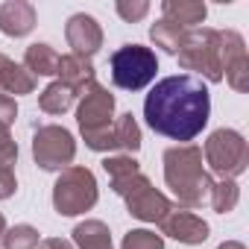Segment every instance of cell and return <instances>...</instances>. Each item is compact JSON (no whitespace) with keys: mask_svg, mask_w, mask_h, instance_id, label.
<instances>
[{"mask_svg":"<svg viewBox=\"0 0 249 249\" xmlns=\"http://www.w3.org/2000/svg\"><path fill=\"white\" fill-rule=\"evenodd\" d=\"M208 114H211L208 88L202 85V79L191 73L164 76L144 100V117L150 129L179 144L194 141L205 129Z\"/></svg>","mask_w":249,"mask_h":249,"instance_id":"6da1fadb","label":"cell"},{"mask_svg":"<svg viewBox=\"0 0 249 249\" xmlns=\"http://www.w3.org/2000/svg\"><path fill=\"white\" fill-rule=\"evenodd\" d=\"M164 182L185 208L205 205L214 188L208 170L202 167V150L194 144H179L164 153Z\"/></svg>","mask_w":249,"mask_h":249,"instance_id":"7a4b0ae2","label":"cell"},{"mask_svg":"<svg viewBox=\"0 0 249 249\" xmlns=\"http://www.w3.org/2000/svg\"><path fill=\"white\" fill-rule=\"evenodd\" d=\"M82 103H79V111H76V120H79V129L85 135V144L97 153H106V150H117V132H114V97L91 82L82 94Z\"/></svg>","mask_w":249,"mask_h":249,"instance_id":"3957f363","label":"cell"},{"mask_svg":"<svg viewBox=\"0 0 249 249\" xmlns=\"http://www.w3.org/2000/svg\"><path fill=\"white\" fill-rule=\"evenodd\" d=\"M176 56H179V65L185 71H196L208 82H220L223 79V41H220V30H211V27L191 30L185 36V41H182Z\"/></svg>","mask_w":249,"mask_h":249,"instance_id":"277c9868","label":"cell"},{"mask_svg":"<svg viewBox=\"0 0 249 249\" xmlns=\"http://www.w3.org/2000/svg\"><path fill=\"white\" fill-rule=\"evenodd\" d=\"M111 82L123 91H141L147 88L159 73V59L144 44H123L108 59Z\"/></svg>","mask_w":249,"mask_h":249,"instance_id":"5b68a950","label":"cell"},{"mask_svg":"<svg viewBox=\"0 0 249 249\" xmlns=\"http://www.w3.org/2000/svg\"><path fill=\"white\" fill-rule=\"evenodd\" d=\"M114 194L126 199V208L132 217L144 220V223H161L170 211H173V202L153 188V182L138 170L132 176H123V179H114L111 182Z\"/></svg>","mask_w":249,"mask_h":249,"instance_id":"8992f818","label":"cell"},{"mask_svg":"<svg viewBox=\"0 0 249 249\" xmlns=\"http://www.w3.org/2000/svg\"><path fill=\"white\" fill-rule=\"evenodd\" d=\"M97 202V179L88 167H65L53 185V208L62 217L85 214Z\"/></svg>","mask_w":249,"mask_h":249,"instance_id":"52a82bcc","label":"cell"},{"mask_svg":"<svg viewBox=\"0 0 249 249\" xmlns=\"http://www.w3.org/2000/svg\"><path fill=\"white\" fill-rule=\"evenodd\" d=\"M208 167L220 176V179H234L246 170L249 164V150L240 132L234 129H217L208 135L205 150H202Z\"/></svg>","mask_w":249,"mask_h":249,"instance_id":"ba28073f","label":"cell"},{"mask_svg":"<svg viewBox=\"0 0 249 249\" xmlns=\"http://www.w3.org/2000/svg\"><path fill=\"white\" fill-rule=\"evenodd\" d=\"M33 156L41 170H65V167H71V161L76 156L73 135L65 126H56V123L38 126L36 138H33Z\"/></svg>","mask_w":249,"mask_h":249,"instance_id":"9c48e42d","label":"cell"},{"mask_svg":"<svg viewBox=\"0 0 249 249\" xmlns=\"http://www.w3.org/2000/svg\"><path fill=\"white\" fill-rule=\"evenodd\" d=\"M65 38L71 44V53L73 56H82V59H91L103 47V30H100L97 18L94 15H85V12H76V15L68 18Z\"/></svg>","mask_w":249,"mask_h":249,"instance_id":"30bf717a","label":"cell"},{"mask_svg":"<svg viewBox=\"0 0 249 249\" xmlns=\"http://www.w3.org/2000/svg\"><path fill=\"white\" fill-rule=\"evenodd\" d=\"M223 41V76L229 79V85L234 91H246L249 88V56H246V44L234 30L220 33Z\"/></svg>","mask_w":249,"mask_h":249,"instance_id":"8fae6325","label":"cell"},{"mask_svg":"<svg viewBox=\"0 0 249 249\" xmlns=\"http://www.w3.org/2000/svg\"><path fill=\"white\" fill-rule=\"evenodd\" d=\"M159 226H161L164 234H170L173 240L188 243V246H196V243L208 240V223L194 211H170Z\"/></svg>","mask_w":249,"mask_h":249,"instance_id":"7c38bea8","label":"cell"},{"mask_svg":"<svg viewBox=\"0 0 249 249\" xmlns=\"http://www.w3.org/2000/svg\"><path fill=\"white\" fill-rule=\"evenodd\" d=\"M36 27V6L27 0H9L0 6V33L12 36V38H24L30 36Z\"/></svg>","mask_w":249,"mask_h":249,"instance_id":"4fadbf2b","label":"cell"},{"mask_svg":"<svg viewBox=\"0 0 249 249\" xmlns=\"http://www.w3.org/2000/svg\"><path fill=\"white\" fill-rule=\"evenodd\" d=\"M36 91V76L24 68L15 65L9 56L0 53V97H9V94H33Z\"/></svg>","mask_w":249,"mask_h":249,"instance_id":"5bb4252c","label":"cell"},{"mask_svg":"<svg viewBox=\"0 0 249 249\" xmlns=\"http://www.w3.org/2000/svg\"><path fill=\"white\" fill-rule=\"evenodd\" d=\"M59 82H65V85H71L73 91H76V97L91 85V82H97L94 79V65H91V59H82V56H73V53H68V56H59Z\"/></svg>","mask_w":249,"mask_h":249,"instance_id":"9a60e30c","label":"cell"},{"mask_svg":"<svg viewBox=\"0 0 249 249\" xmlns=\"http://www.w3.org/2000/svg\"><path fill=\"white\" fill-rule=\"evenodd\" d=\"M161 15H164V21H173V24H179L185 30H196L205 21L208 6L199 3V0H164Z\"/></svg>","mask_w":249,"mask_h":249,"instance_id":"2e32d148","label":"cell"},{"mask_svg":"<svg viewBox=\"0 0 249 249\" xmlns=\"http://www.w3.org/2000/svg\"><path fill=\"white\" fill-rule=\"evenodd\" d=\"M73 243L79 249H114L111 246V231L103 220H85L73 229Z\"/></svg>","mask_w":249,"mask_h":249,"instance_id":"e0dca14e","label":"cell"},{"mask_svg":"<svg viewBox=\"0 0 249 249\" xmlns=\"http://www.w3.org/2000/svg\"><path fill=\"white\" fill-rule=\"evenodd\" d=\"M24 68L33 76H53L59 71V53L50 44H30L24 53Z\"/></svg>","mask_w":249,"mask_h":249,"instance_id":"ac0fdd59","label":"cell"},{"mask_svg":"<svg viewBox=\"0 0 249 249\" xmlns=\"http://www.w3.org/2000/svg\"><path fill=\"white\" fill-rule=\"evenodd\" d=\"M73 100H76V91L71 88V85H65V82H50L44 91H41V97H38V106H41V111H47V114H65L71 106H73Z\"/></svg>","mask_w":249,"mask_h":249,"instance_id":"d6986e66","label":"cell"},{"mask_svg":"<svg viewBox=\"0 0 249 249\" xmlns=\"http://www.w3.org/2000/svg\"><path fill=\"white\" fill-rule=\"evenodd\" d=\"M188 33H191V30H185V27H179V24H173V21H164V18L150 27V38L156 41V47H161V50L170 53V56L179 53V47H182V41H185Z\"/></svg>","mask_w":249,"mask_h":249,"instance_id":"ffe728a7","label":"cell"},{"mask_svg":"<svg viewBox=\"0 0 249 249\" xmlns=\"http://www.w3.org/2000/svg\"><path fill=\"white\" fill-rule=\"evenodd\" d=\"M237 199H240V191H237V182H234V179H220V182H214L211 196H208V202H211V208H214L217 214L234 211Z\"/></svg>","mask_w":249,"mask_h":249,"instance_id":"44dd1931","label":"cell"},{"mask_svg":"<svg viewBox=\"0 0 249 249\" xmlns=\"http://www.w3.org/2000/svg\"><path fill=\"white\" fill-rule=\"evenodd\" d=\"M114 132H117V150L135 153L141 147V129H138V123H135V117L129 111L114 117Z\"/></svg>","mask_w":249,"mask_h":249,"instance_id":"7402d4cb","label":"cell"},{"mask_svg":"<svg viewBox=\"0 0 249 249\" xmlns=\"http://www.w3.org/2000/svg\"><path fill=\"white\" fill-rule=\"evenodd\" d=\"M0 243H3L6 249H36V246L41 243V237H38V229L21 223V226H12V229L3 234V240H0Z\"/></svg>","mask_w":249,"mask_h":249,"instance_id":"603a6c76","label":"cell"},{"mask_svg":"<svg viewBox=\"0 0 249 249\" xmlns=\"http://www.w3.org/2000/svg\"><path fill=\"white\" fill-rule=\"evenodd\" d=\"M120 249H164V240H161V234H156L150 229H132L123 237Z\"/></svg>","mask_w":249,"mask_h":249,"instance_id":"cb8c5ba5","label":"cell"},{"mask_svg":"<svg viewBox=\"0 0 249 249\" xmlns=\"http://www.w3.org/2000/svg\"><path fill=\"white\" fill-rule=\"evenodd\" d=\"M103 170H106V173H108V179L114 182V179H123V176L138 173L141 167H138V161H135L132 156H108V159L103 161Z\"/></svg>","mask_w":249,"mask_h":249,"instance_id":"d4e9b609","label":"cell"},{"mask_svg":"<svg viewBox=\"0 0 249 249\" xmlns=\"http://www.w3.org/2000/svg\"><path fill=\"white\" fill-rule=\"evenodd\" d=\"M114 9H117V15L126 24H135V21H141L150 12V3H147V0H117Z\"/></svg>","mask_w":249,"mask_h":249,"instance_id":"484cf974","label":"cell"},{"mask_svg":"<svg viewBox=\"0 0 249 249\" xmlns=\"http://www.w3.org/2000/svg\"><path fill=\"white\" fill-rule=\"evenodd\" d=\"M15 159H18V144L12 138H3L0 141V170H12Z\"/></svg>","mask_w":249,"mask_h":249,"instance_id":"4316f807","label":"cell"},{"mask_svg":"<svg viewBox=\"0 0 249 249\" xmlns=\"http://www.w3.org/2000/svg\"><path fill=\"white\" fill-rule=\"evenodd\" d=\"M15 117H18L15 100H12V97H0V123H3V126H12Z\"/></svg>","mask_w":249,"mask_h":249,"instance_id":"83f0119b","label":"cell"},{"mask_svg":"<svg viewBox=\"0 0 249 249\" xmlns=\"http://www.w3.org/2000/svg\"><path fill=\"white\" fill-rule=\"evenodd\" d=\"M15 188H18L15 173H12V170H0V199L12 196V194H15Z\"/></svg>","mask_w":249,"mask_h":249,"instance_id":"f1b7e54d","label":"cell"},{"mask_svg":"<svg viewBox=\"0 0 249 249\" xmlns=\"http://www.w3.org/2000/svg\"><path fill=\"white\" fill-rule=\"evenodd\" d=\"M41 249H73V243L62 240V237H47V240H41Z\"/></svg>","mask_w":249,"mask_h":249,"instance_id":"f546056e","label":"cell"},{"mask_svg":"<svg viewBox=\"0 0 249 249\" xmlns=\"http://www.w3.org/2000/svg\"><path fill=\"white\" fill-rule=\"evenodd\" d=\"M217 249H246L243 243H237V240H226V243H220Z\"/></svg>","mask_w":249,"mask_h":249,"instance_id":"4dcf8cb0","label":"cell"},{"mask_svg":"<svg viewBox=\"0 0 249 249\" xmlns=\"http://www.w3.org/2000/svg\"><path fill=\"white\" fill-rule=\"evenodd\" d=\"M3 234H6V220H3V214H0V240H3Z\"/></svg>","mask_w":249,"mask_h":249,"instance_id":"1f68e13d","label":"cell"}]
</instances>
